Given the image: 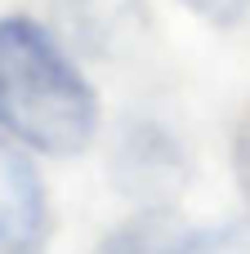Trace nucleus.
<instances>
[{"mask_svg": "<svg viewBox=\"0 0 250 254\" xmlns=\"http://www.w3.org/2000/svg\"><path fill=\"white\" fill-rule=\"evenodd\" d=\"M170 254H250V223H224L179 237Z\"/></svg>", "mask_w": 250, "mask_h": 254, "instance_id": "20e7f679", "label": "nucleus"}, {"mask_svg": "<svg viewBox=\"0 0 250 254\" xmlns=\"http://www.w3.org/2000/svg\"><path fill=\"white\" fill-rule=\"evenodd\" d=\"M197 18L215 22V27H237L242 18L250 13V0H183Z\"/></svg>", "mask_w": 250, "mask_h": 254, "instance_id": "423d86ee", "label": "nucleus"}, {"mask_svg": "<svg viewBox=\"0 0 250 254\" xmlns=\"http://www.w3.org/2000/svg\"><path fill=\"white\" fill-rule=\"evenodd\" d=\"M157 232H161V219H157V214H152L148 223L139 219V228L121 232V237H116L103 254H170V246H161V241H157Z\"/></svg>", "mask_w": 250, "mask_h": 254, "instance_id": "39448f33", "label": "nucleus"}, {"mask_svg": "<svg viewBox=\"0 0 250 254\" xmlns=\"http://www.w3.org/2000/svg\"><path fill=\"white\" fill-rule=\"evenodd\" d=\"M49 205L36 165L0 129V254H40Z\"/></svg>", "mask_w": 250, "mask_h": 254, "instance_id": "7ed1b4c3", "label": "nucleus"}, {"mask_svg": "<svg viewBox=\"0 0 250 254\" xmlns=\"http://www.w3.org/2000/svg\"><path fill=\"white\" fill-rule=\"evenodd\" d=\"M0 129L45 156H81L98 134V98L36 18H0Z\"/></svg>", "mask_w": 250, "mask_h": 254, "instance_id": "f257e3e1", "label": "nucleus"}, {"mask_svg": "<svg viewBox=\"0 0 250 254\" xmlns=\"http://www.w3.org/2000/svg\"><path fill=\"white\" fill-rule=\"evenodd\" d=\"M112 179L116 188L148 205V210H161L174 192H183V179H188V165H183V152L179 143L152 125V121H134L121 138H116V156H112Z\"/></svg>", "mask_w": 250, "mask_h": 254, "instance_id": "f03ea898", "label": "nucleus"}]
</instances>
